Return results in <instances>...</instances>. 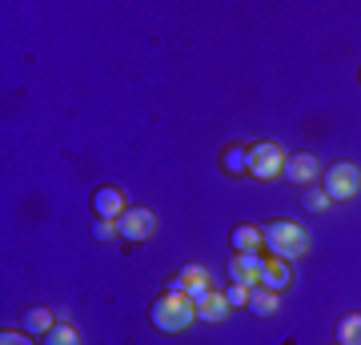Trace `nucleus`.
<instances>
[{"mask_svg": "<svg viewBox=\"0 0 361 345\" xmlns=\"http://www.w3.org/2000/svg\"><path fill=\"white\" fill-rule=\"evenodd\" d=\"M261 237H265V249H269V257H281V261H301V257L310 253V233H305V225H297V221H269L265 229H261Z\"/></svg>", "mask_w": 361, "mask_h": 345, "instance_id": "obj_1", "label": "nucleus"}, {"mask_svg": "<svg viewBox=\"0 0 361 345\" xmlns=\"http://www.w3.org/2000/svg\"><path fill=\"white\" fill-rule=\"evenodd\" d=\"M149 321L161 333H185L197 321V301L185 293H161L149 309Z\"/></svg>", "mask_w": 361, "mask_h": 345, "instance_id": "obj_2", "label": "nucleus"}, {"mask_svg": "<svg viewBox=\"0 0 361 345\" xmlns=\"http://www.w3.org/2000/svg\"><path fill=\"white\" fill-rule=\"evenodd\" d=\"M322 189L329 201H353L361 193V169L353 161H337L322 173Z\"/></svg>", "mask_w": 361, "mask_h": 345, "instance_id": "obj_3", "label": "nucleus"}, {"mask_svg": "<svg viewBox=\"0 0 361 345\" xmlns=\"http://www.w3.org/2000/svg\"><path fill=\"white\" fill-rule=\"evenodd\" d=\"M285 149L277 141H257V145H249V177L253 181H273V177H281V169H285Z\"/></svg>", "mask_w": 361, "mask_h": 345, "instance_id": "obj_4", "label": "nucleus"}, {"mask_svg": "<svg viewBox=\"0 0 361 345\" xmlns=\"http://www.w3.org/2000/svg\"><path fill=\"white\" fill-rule=\"evenodd\" d=\"M153 233H157V213L153 209H145V205L125 209V213L116 217V237H121V241L137 245V241H149Z\"/></svg>", "mask_w": 361, "mask_h": 345, "instance_id": "obj_5", "label": "nucleus"}, {"mask_svg": "<svg viewBox=\"0 0 361 345\" xmlns=\"http://www.w3.org/2000/svg\"><path fill=\"white\" fill-rule=\"evenodd\" d=\"M213 277H209V269H201V265H185L173 277V282L165 285V293H185V297H193V301H201L205 293H213Z\"/></svg>", "mask_w": 361, "mask_h": 345, "instance_id": "obj_6", "label": "nucleus"}, {"mask_svg": "<svg viewBox=\"0 0 361 345\" xmlns=\"http://www.w3.org/2000/svg\"><path fill=\"white\" fill-rule=\"evenodd\" d=\"M325 169H322V161H317L313 153H289L285 157V169H281V177L289 181V185H305V189H310Z\"/></svg>", "mask_w": 361, "mask_h": 345, "instance_id": "obj_7", "label": "nucleus"}, {"mask_svg": "<svg viewBox=\"0 0 361 345\" xmlns=\"http://www.w3.org/2000/svg\"><path fill=\"white\" fill-rule=\"evenodd\" d=\"M261 269H265V257L261 253H233L229 257V282H241V285H249V289H257Z\"/></svg>", "mask_w": 361, "mask_h": 345, "instance_id": "obj_8", "label": "nucleus"}, {"mask_svg": "<svg viewBox=\"0 0 361 345\" xmlns=\"http://www.w3.org/2000/svg\"><path fill=\"white\" fill-rule=\"evenodd\" d=\"M125 209H129V201H125V193L116 189V185H101V189L92 193V213H97V217L116 221Z\"/></svg>", "mask_w": 361, "mask_h": 345, "instance_id": "obj_9", "label": "nucleus"}, {"mask_svg": "<svg viewBox=\"0 0 361 345\" xmlns=\"http://www.w3.org/2000/svg\"><path fill=\"white\" fill-rule=\"evenodd\" d=\"M229 301H225V293H205L201 301H197V321H205V325H221V321L229 317Z\"/></svg>", "mask_w": 361, "mask_h": 345, "instance_id": "obj_10", "label": "nucleus"}, {"mask_svg": "<svg viewBox=\"0 0 361 345\" xmlns=\"http://www.w3.org/2000/svg\"><path fill=\"white\" fill-rule=\"evenodd\" d=\"M52 325H56V317H52V309H44V305L25 309V317H20V329H25L28 337H49Z\"/></svg>", "mask_w": 361, "mask_h": 345, "instance_id": "obj_11", "label": "nucleus"}, {"mask_svg": "<svg viewBox=\"0 0 361 345\" xmlns=\"http://www.w3.org/2000/svg\"><path fill=\"white\" fill-rule=\"evenodd\" d=\"M249 313L253 317H273L277 309H281V293H273V289H265V285H257V289H249Z\"/></svg>", "mask_w": 361, "mask_h": 345, "instance_id": "obj_12", "label": "nucleus"}, {"mask_svg": "<svg viewBox=\"0 0 361 345\" xmlns=\"http://www.w3.org/2000/svg\"><path fill=\"white\" fill-rule=\"evenodd\" d=\"M229 245L237 253H261V249H265V237H261L257 225H237V229L229 233Z\"/></svg>", "mask_w": 361, "mask_h": 345, "instance_id": "obj_13", "label": "nucleus"}, {"mask_svg": "<svg viewBox=\"0 0 361 345\" xmlns=\"http://www.w3.org/2000/svg\"><path fill=\"white\" fill-rule=\"evenodd\" d=\"M261 285H265V289H273V293H281L285 285H289V261H281V257H265Z\"/></svg>", "mask_w": 361, "mask_h": 345, "instance_id": "obj_14", "label": "nucleus"}, {"mask_svg": "<svg viewBox=\"0 0 361 345\" xmlns=\"http://www.w3.org/2000/svg\"><path fill=\"white\" fill-rule=\"evenodd\" d=\"M221 169L233 173V177H237V173H249V149L245 145H225V149H221Z\"/></svg>", "mask_w": 361, "mask_h": 345, "instance_id": "obj_15", "label": "nucleus"}, {"mask_svg": "<svg viewBox=\"0 0 361 345\" xmlns=\"http://www.w3.org/2000/svg\"><path fill=\"white\" fill-rule=\"evenodd\" d=\"M337 345H361V313H341V321H337Z\"/></svg>", "mask_w": 361, "mask_h": 345, "instance_id": "obj_16", "label": "nucleus"}, {"mask_svg": "<svg viewBox=\"0 0 361 345\" xmlns=\"http://www.w3.org/2000/svg\"><path fill=\"white\" fill-rule=\"evenodd\" d=\"M44 345H85V341H80V329H77V325L56 321V325H52V333L44 337Z\"/></svg>", "mask_w": 361, "mask_h": 345, "instance_id": "obj_17", "label": "nucleus"}, {"mask_svg": "<svg viewBox=\"0 0 361 345\" xmlns=\"http://www.w3.org/2000/svg\"><path fill=\"white\" fill-rule=\"evenodd\" d=\"M305 209H310V213H322V209H329V197H325L322 185H310V189H305Z\"/></svg>", "mask_w": 361, "mask_h": 345, "instance_id": "obj_18", "label": "nucleus"}, {"mask_svg": "<svg viewBox=\"0 0 361 345\" xmlns=\"http://www.w3.org/2000/svg\"><path fill=\"white\" fill-rule=\"evenodd\" d=\"M225 301H229L233 309H237V305H249V285L229 282V289H225Z\"/></svg>", "mask_w": 361, "mask_h": 345, "instance_id": "obj_19", "label": "nucleus"}, {"mask_svg": "<svg viewBox=\"0 0 361 345\" xmlns=\"http://www.w3.org/2000/svg\"><path fill=\"white\" fill-rule=\"evenodd\" d=\"M92 237H97V241H109V237H116V221L97 217V225H92Z\"/></svg>", "mask_w": 361, "mask_h": 345, "instance_id": "obj_20", "label": "nucleus"}, {"mask_svg": "<svg viewBox=\"0 0 361 345\" xmlns=\"http://www.w3.org/2000/svg\"><path fill=\"white\" fill-rule=\"evenodd\" d=\"M0 345H32V337H28V333H0Z\"/></svg>", "mask_w": 361, "mask_h": 345, "instance_id": "obj_21", "label": "nucleus"}, {"mask_svg": "<svg viewBox=\"0 0 361 345\" xmlns=\"http://www.w3.org/2000/svg\"><path fill=\"white\" fill-rule=\"evenodd\" d=\"M357 80H361V73H357Z\"/></svg>", "mask_w": 361, "mask_h": 345, "instance_id": "obj_22", "label": "nucleus"}]
</instances>
